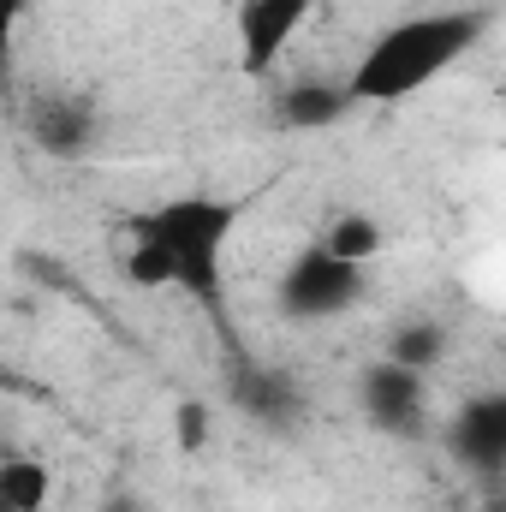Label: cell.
I'll use <instances>...</instances> for the list:
<instances>
[{
  "label": "cell",
  "mask_w": 506,
  "mask_h": 512,
  "mask_svg": "<svg viewBox=\"0 0 506 512\" xmlns=\"http://www.w3.org/2000/svg\"><path fill=\"white\" fill-rule=\"evenodd\" d=\"M245 203L185 191L161 197L149 209L126 215V256L120 274L143 292H185L209 316H227V239L239 227Z\"/></svg>",
  "instance_id": "obj_1"
},
{
  "label": "cell",
  "mask_w": 506,
  "mask_h": 512,
  "mask_svg": "<svg viewBox=\"0 0 506 512\" xmlns=\"http://www.w3.org/2000/svg\"><path fill=\"white\" fill-rule=\"evenodd\" d=\"M489 18L483 12H417L387 24L376 42L358 54L346 72V102L352 108H393L417 90H429L447 66H459L483 42Z\"/></svg>",
  "instance_id": "obj_2"
},
{
  "label": "cell",
  "mask_w": 506,
  "mask_h": 512,
  "mask_svg": "<svg viewBox=\"0 0 506 512\" xmlns=\"http://www.w3.org/2000/svg\"><path fill=\"white\" fill-rule=\"evenodd\" d=\"M370 292V268L358 262H340L322 245H304L280 268V286H274V304L286 322H334L346 310H358Z\"/></svg>",
  "instance_id": "obj_3"
},
{
  "label": "cell",
  "mask_w": 506,
  "mask_h": 512,
  "mask_svg": "<svg viewBox=\"0 0 506 512\" xmlns=\"http://www.w3.org/2000/svg\"><path fill=\"white\" fill-rule=\"evenodd\" d=\"M24 137L48 161H84L102 143V108L78 90H36L24 102Z\"/></svg>",
  "instance_id": "obj_4"
},
{
  "label": "cell",
  "mask_w": 506,
  "mask_h": 512,
  "mask_svg": "<svg viewBox=\"0 0 506 512\" xmlns=\"http://www.w3.org/2000/svg\"><path fill=\"white\" fill-rule=\"evenodd\" d=\"M358 405H364V417L381 435L411 441V435L429 429V376H417V370H405L393 358H376L364 370V382H358Z\"/></svg>",
  "instance_id": "obj_5"
},
{
  "label": "cell",
  "mask_w": 506,
  "mask_h": 512,
  "mask_svg": "<svg viewBox=\"0 0 506 512\" xmlns=\"http://www.w3.org/2000/svg\"><path fill=\"white\" fill-rule=\"evenodd\" d=\"M310 12H316V0H245L233 18L239 24V72L268 78L286 60V48L298 42V30L310 24Z\"/></svg>",
  "instance_id": "obj_6"
},
{
  "label": "cell",
  "mask_w": 506,
  "mask_h": 512,
  "mask_svg": "<svg viewBox=\"0 0 506 512\" xmlns=\"http://www.w3.org/2000/svg\"><path fill=\"white\" fill-rule=\"evenodd\" d=\"M447 453L471 471V477H483V483H495L506 471V393H471L459 411H453V423H447Z\"/></svg>",
  "instance_id": "obj_7"
},
{
  "label": "cell",
  "mask_w": 506,
  "mask_h": 512,
  "mask_svg": "<svg viewBox=\"0 0 506 512\" xmlns=\"http://www.w3.org/2000/svg\"><path fill=\"white\" fill-rule=\"evenodd\" d=\"M227 399H233V411H245L251 423L262 429H292L298 417H304V393L298 382L286 376V370H268V364H239L233 370V382H227Z\"/></svg>",
  "instance_id": "obj_8"
},
{
  "label": "cell",
  "mask_w": 506,
  "mask_h": 512,
  "mask_svg": "<svg viewBox=\"0 0 506 512\" xmlns=\"http://www.w3.org/2000/svg\"><path fill=\"white\" fill-rule=\"evenodd\" d=\"M346 114H352L346 84H328V78H298V84H286L274 96V120L286 131H328V126H340Z\"/></svg>",
  "instance_id": "obj_9"
},
{
  "label": "cell",
  "mask_w": 506,
  "mask_h": 512,
  "mask_svg": "<svg viewBox=\"0 0 506 512\" xmlns=\"http://www.w3.org/2000/svg\"><path fill=\"white\" fill-rule=\"evenodd\" d=\"M54 495V471L30 453H6L0 459V512H48Z\"/></svg>",
  "instance_id": "obj_10"
},
{
  "label": "cell",
  "mask_w": 506,
  "mask_h": 512,
  "mask_svg": "<svg viewBox=\"0 0 506 512\" xmlns=\"http://www.w3.org/2000/svg\"><path fill=\"white\" fill-rule=\"evenodd\" d=\"M316 245H322L328 256H340V262H358V268H370V262L381 256V245H387V233H381L376 215H364V209H340Z\"/></svg>",
  "instance_id": "obj_11"
},
{
  "label": "cell",
  "mask_w": 506,
  "mask_h": 512,
  "mask_svg": "<svg viewBox=\"0 0 506 512\" xmlns=\"http://www.w3.org/2000/svg\"><path fill=\"white\" fill-rule=\"evenodd\" d=\"M381 358H393V364H405V370L429 376V370L447 358V328H441L435 316H411V322H399V328H393V340H387V352H381Z\"/></svg>",
  "instance_id": "obj_12"
},
{
  "label": "cell",
  "mask_w": 506,
  "mask_h": 512,
  "mask_svg": "<svg viewBox=\"0 0 506 512\" xmlns=\"http://www.w3.org/2000/svg\"><path fill=\"white\" fill-rule=\"evenodd\" d=\"M173 429H179V447H185V453H197V447H203V435H209V405L185 399V405L173 411Z\"/></svg>",
  "instance_id": "obj_13"
},
{
  "label": "cell",
  "mask_w": 506,
  "mask_h": 512,
  "mask_svg": "<svg viewBox=\"0 0 506 512\" xmlns=\"http://www.w3.org/2000/svg\"><path fill=\"white\" fill-rule=\"evenodd\" d=\"M30 0H0V66L12 60V42H18V18H24Z\"/></svg>",
  "instance_id": "obj_14"
},
{
  "label": "cell",
  "mask_w": 506,
  "mask_h": 512,
  "mask_svg": "<svg viewBox=\"0 0 506 512\" xmlns=\"http://www.w3.org/2000/svg\"><path fill=\"white\" fill-rule=\"evenodd\" d=\"M102 512H149V507H143V501H137L131 489H114V495L102 501Z\"/></svg>",
  "instance_id": "obj_15"
}]
</instances>
